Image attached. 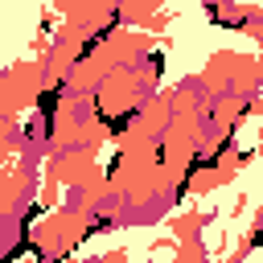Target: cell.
Masks as SVG:
<instances>
[{"label": "cell", "instance_id": "cell-1", "mask_svg": "<svg viewBox=\"0 0 263 263\" xmlns=\"http://www.w3.org/2000/svg\"><path fill=\"white\" fill-rule=\"evenodd\" d=\"M58 95H62V82H58V86H49V90L37 99V111H41L49 123H53V111H58Z\"/></svg>", "mask_w": 263, "mask_h": 263}]
</instances>
